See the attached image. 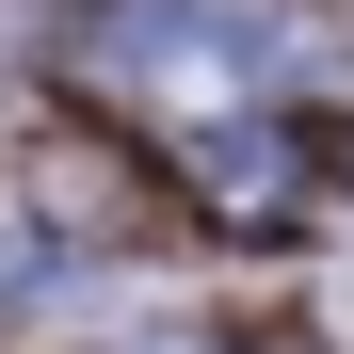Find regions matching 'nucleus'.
<instances>
[{"label": "nucleus", "mask_w": 354, "mask_h": 354, "mask_svg": "<svg viewBox=\"0 0 354 354\" xmlns=\"http://www.w3.org/2000/svg\"><path fill=\"white\" fill-rule=\"evenodd\" d=\"M354 48L306 17V0H129L113 17V81H129L145 113H177V129H242L258 97L290 81H338Z\"/></svg>", "instance_id": "f257e3e1"}, {"label": "nucleus", "mask_w": 354, "mask_h": 354, "mask_svg": "<svg viewBox=\"0 0 354 354\" xmlns=\"http://www.w3.org/2000/svg\"><path fill=\"white\" fill-rule=\"evenodd\" d=\"M48 274V209H17V194H0V290H32Z\"/></svg>", "instance_id": "f03ea898"}]
</instances>
